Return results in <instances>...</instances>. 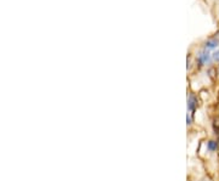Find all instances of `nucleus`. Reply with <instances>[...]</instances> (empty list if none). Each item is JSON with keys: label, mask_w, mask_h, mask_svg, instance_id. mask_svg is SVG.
Segmentation results:
<instances>
[{"label": "nucleus", "mask_w": 219, "mask_h": 181, "mask_svg": "<svg viewBox=\"0 0 219 181\" xmlns=\"http://www.w3.org/2000/svg\"><path fill=\"white\" fill-rule=\"evenodd\" d=\"M212 58L214 60V61H217V62H219V50H217L214 54L212 55Z\"/></svg>", "instance_id": "39448f33"}, {"label": "nucleus", "mask_w": 219, "mask_h": 181, "mask_svg": "<svg viewBox=\"0 0 219 181\" xmlns=\"http://www.w3.org/2000/svg\"><path fill=\"white\" fill-rule=\"evenodd\" d=\"M207 147H208L210 151H216L217 147H218V144H217L216 141H210V142L207 144Z\"/></svg>", "instance_id": "20e7f679"}, {"label": "nucleus", "mask_w": 219, "mask_h": 181, "mask_svg": "<svg viewBox=\"0 0 219 181\" xmlns=\"http://www.w3.org/2000/svg\"><path fill=\"white\" fill-rule=\"evenodd\" d=\"M218 46V40H216V39H210V40H207L206 41V44H205V50H213V49H216Z\"/></svg>", "instance_id": "f03ea898"}, {"label": "nucleus", "mask_w": 219, "mask_h": 181, "mask_svg": "<svg viewBox=\"0 0 219 181\" xmlns=\"http://www.w3.org/2000/svg\"><path fill=\"white\" fill-rule=\"evenodd\" d=\"M186 122H188V124H191V117L188 114V117H186Z\"/></svg>", "instance_id": "423d86ee"}, {"label": "nucleus", "mask_w": 219, "mask_h": 181, "mask_svg": "<svg viewBox=\"0 0 219 181\" xmlns=\"http://www.w3.org/2000/svg\"><path fill=\"white\" fill-rule=\"evenodd\" d=\"M196 105H197V99L194 96V95H190L189 96V100H188V108L189 111H195V107H196Z\"/></svg>", "instance_id": "7ed1b4c3"}, {"label": "nucleus", "mask_w": 219, "mask_h": 181, "mask_svg": "<svg viewBox=\"0 0 219 181\" xmlns=\"http://www.w3.org/2000/svg\"><path fill=\"white\" fill-rule=\"evenodd\" d=\"M197 61H199V63H200L201 66H202V64L208 63L211 61V55L208 54V51H207V50H203L202 52H200L199 57H197Z\"/></svg>", "instance_id": "f257e3e1"}]
</instances>
